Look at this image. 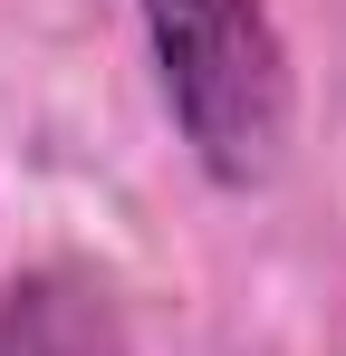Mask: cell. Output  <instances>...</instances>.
I'll return each instance as SVG.
<instances>
[{
  "label": "cell",
  "instance_id": "1",
  "mask_svg": "<svg viewBox=\"0 0 346 356\" xmlns=\"http://www.w3.org/2000/svg\"><path fill=\"white\" fill-rule=\"evenodd\" d=\"M173 135L222 193H260L288 154L298 77L270 0H135Z\"/></svg>",
  "mask_w": 346,
  "mask_h": 356
},
{
  "label": "cell",
  "instance_id": "2",
  "mask_svg": "<svg viewBox=\"0 0 346 356\" xmlns=\"http://www.w3.org/2000/svg\"><path fill=\"white\" fill-rule=\"evenodd\" d=\"M0 356H135V337L97 270L39 260V270L0 280Z\"/></svg>",
  "mask_w": 346,
  "mask_h": 356
}]
</instances>
